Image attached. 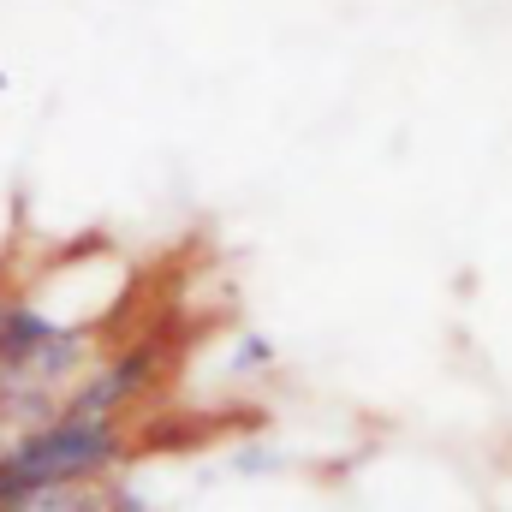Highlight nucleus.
I'll return each instance as SVG.
<instances>
[]
</instances>
